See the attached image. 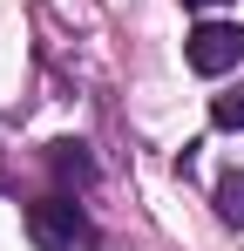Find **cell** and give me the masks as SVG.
<instances>
[{
    "mask_svg": "<svg viewBox=\"0 0 244 251\" xmlns=\"http://www.w3.org/2000/svg\"><path fill=\"white\" fill-rule=\"evenodd\" d=\"M27 238H34L41 251H88L95 245V231H88V217H81V204L68 197V190L27 204Z\"/></svg>",
    "mask_w": 244,
    "mask_h": 251,
    "instance_id": "1",
    "label": "cell"
},
{
    "mask_svg": "<svg viewBox=\"0 0 244 251\" xmlns=\"http://www.w3.org/2000/svg\"><path fill=\"white\" fill-rule=\"evenodd\" d=\"M183 61H190L197 75H231L244 61V27L238 21H203L197 34L183 41Z\"/></svg>",
    "mask_w": 244,
    "mask_h": 251,
    "instance_id": "2",
    "label": "cell"
},
{
    "mask_svg": "<svg viewBox=\"0 0 244 251\" xmlns=\"http://www.w3.org/2000/svg\"><path fill=\"white\" fill-rule=\"evenodd\" d=\"M217 217L244 231V170H224L217 176Z\"/></svg>",
    "mask_w": 244,
    "mask_h": 251,
    "instance_id": "3",
    "label": "cell"
},
{
    "mask_svg": "<svg viewBox=\"0 0 244 251\" xmlns=\"http://www.w3.org/2000/svg\"><path fill=\"white\" fill-rule=\"evenodd\" d=\"M54 170H61V183H88L95 163L81 156V143H54Z\"/></svg>",
    "mask_w": 244,
    "mask_h": 251,
    "instance_id": "4",
    "label": "cell"
},
{
    "mask_svg": "<svg viewBox=\"0 0 244 251\" xmlns=\"http://www.w3.org/2000/svg\"><path fill=\"white\" fill-rule=\"evenodd\" d=\"M210 116H217V129H244V82L224 88V95L210 102Z\"/></svg>",
    "mask_w": 244,
    "mask_h": 251,
    "instance_id": "5",
    "label": "cell"
},
{
    "mask_svg": "<svg viewBox=\"0 0 244 251\" xmlns=\"http://www.w3.org/2000/svg\"><path fill=\"white\" fill-rule=\"evenodd\" d=\"M183 7H190V14H210V7H224V0H183Z\"/></svg>",
    "mask_w": 244,
    "mask_h": 251,
    "instance_id": "6",
    "label": "cell"
}]
</instances>
